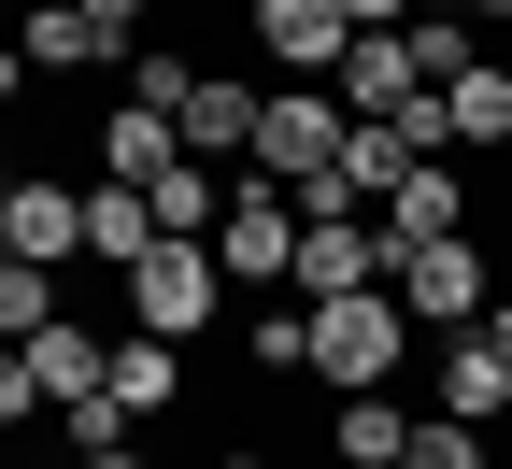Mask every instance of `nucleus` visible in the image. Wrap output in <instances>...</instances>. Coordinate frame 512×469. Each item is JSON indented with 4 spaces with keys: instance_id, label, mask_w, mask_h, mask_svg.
I'll list each match as a JSON object with an SVG mask.
<instances>
[{
    "instance_id": "nucleus-27",
    "label": "nucleus",
    "mask_w": 512,
    "mask_h": 469,
    "mask_svg": "<svg viewBox=\"0 0 512 469\" xmlns=\"http://www.w3.org/2000/svg\"><path fill=\"white\" fill-rule=\"evenodd\" d=\"M214 469H271V455H214Z\"/></svg>"
},
{
    "instance_id": "nucleus-7",
    "label": "nucleus",
    "mask_w": 512,
    "mask_h": 469,
    "mask_svg": "<svg viewBox=\"0 0 512 469\" xmlns=\"http://www.w3.org/2000/svg\"><path fill=\"white\" fill-rule=\"evenodd\" d=\"M114 57H143V43H114L86 0H43V15H29V43L0 57V86H29V72H114Z\"/></svg>"
},
{
    "instance_id": "nucleus-13",
    "label": "nucleus",
    "mask_w": 512,
    "mask_h": 469,
    "mask_svg": "<svg viewBox=\"0 0 512 469\" xmlns=\"http://www.w3.org/2000/svg\"><path fill=\"white\" fill-rule=\"evenodd\" d=\"M100 171L157 199V185L185 171V114H128V100H114V114H100Z\"/></svg>"
},
{
    "instance_id": "nucleus-10",
    "label": "nucleus",
    "mask_w": 512,
    "mask_h": 469,
    "mask_svg": "<svg viewBox=\"0 0 512 469\" xmlns=\"http://www.w3.org/2000/svg\"><path fill=\"white\" fill-rule=\"evenodd\" d=\"M0 242L15 256H86V185H43V171H15V199H0Z\"/></svg>"
},
{
    "instance_id": "nucleus-14",
    "label": "nucleus",
    "mask_w": 512,
    "mask_h": 469,
    "mask_svg": "<svg viewBox=\"0 0 512 469\" xmlns=\"http://www.w3.org/2000/svg\"><path fill=\"white\" fill-rule=\"evenodd\" d=\"M384 228H399V256H413V242H470V171H456V157H427L399 199H384Z\"/></svg>"
},
{
    "instance_id": "nucleus-17",
    "label": "nucleus",
    "mask_w": 512,
    "mask_h": 469,
    "mask_svg": "<svg viewBox=\"0 0 512 469\" xmlns=\"http://www.w3.org/2000/svg\"><path fill=\"white\" fill-rule=\"evenodd\" d=\"M114 398H128V413H171V398H185V342L128 327V342H114Z\"/></svg>"
},
{
    "instance_id": "nucleus-21",
    "label": "nucleus",
    "mask_w": 512,
    "mask_h": 469,
    "mask_svg": "<svg viewBox=\"0 0 512 469\" xmlns=\"http://www.w3.org/2000/svg\"><path fill=\"white\" fill-rule=\"evenodd\" d=\"M413 469H484V427H456V413H427V427H413Z\"/></svg>"
},
{
    "instance_id": "nucleus-20",
    "label": "nucleus",
    "mask_w": 512,
    "mask_h": 469,
    "mask_svg": "<svg viewBox=\"0 0 512 469\" xmlns=\"http://www.w3.org/2000/svg\"><path fill=\"white\" fill-rule=\"evenodd\" d=\"M0 327H15V342L57 327V271H43V256H0Z\"/></svg>"
},
{
    "instance_id": "nucleus-1",
    "label": "nucleus",
    "mask_w": 512,
    "mask_h": 469,
    "mask_svg": "<svg viewBox=\"0 0 512 469\" xmlns=\"http://www.w3.org/2000/svg\"><path fill=\"white\" fill-rule=\"evenodd\" d=\"M299 242H313V214H299V185H271V171H242V199H228V228H214V271H228L242 299H299Z\"/></svg>"
},
{
    "instance_id": "nucleus-19",
    "label": "nucleus",
    "mask_w": 512,
    "mask_h": 469,
    "mask_svg": "<svg viewBox=\"0 0 512 469\" xmlns=\"http://www.w3.org/2000/svg\"><path fill=\"white\" fill-rule=\"evenodd\" d=\"M185 100H200V57H171V43L128 57V114H185Z\"/></svg>"
},
{
    "instance_id": "nucleus-23",
    "label": "nucleus",
    "mask_w": 512,
    "mask_h": 469,
    "mask_svg": "<svg viewBox=\"0 0 512 469\" xmlns=\"http://www.w3.org/2000/svg\"><path fill=\"white\" fill-rule=\"evenodd\" d=\"M86 15H100L114 43H143V15H157V0H86Z\"/></svg>"
},
{
    "instance_id": "nucleus-6",
    "label": "nucleus",
    "mask_w": 512,
    "mask_h": 469,
    "mask_svg": "<svg viewBox=\"0 0 512 469\" xmlns=\"http://www.w3.org/2000/svg\"><path fill=\"white\" fill-rule=\"evenodd\" d=\"M399 313L413 327H484V242H413L399 256Z\"/></svg>"
},
{
    "instance_id": "nucleus-5",
    "label": "nucleus",
    "mask_w": 512,
    "mask_h": 469,
    "mask_svg": "<svg viewBox=\"0 0 512 469\" xmlns=\"http://www.w3.org/2000/svg\"><path fill=\"white\" fill-rule=\"evenodd\" d=\"M256 57H271L285 86H328L356 57V15H342V0H256Z\"/></svg>"
},
{
    "instance_id": "nucleus-18",
    "label": "nucleus",
    "mask_w": 512,
    "mask_h": 469,
    "mask_svg": "<svg viewBox=\"0 0 512 469\" xmlns=\"http://www.w3.org/2000/svg\"><path fill=\"white\" fill-rule=\"evenodd\" d=\"M242 370H313V299H256L242 313Z\"/></svg>"
},
{
    "instance_id": "nucleus-24",
    "label": "nucleus",
    "mask_w": 512,
    "mask_h": 469,
    "mask_svg": "<svg viewBox=\"0 0 512 469\" xmlns=\"http://www.w3.org/2000/svg\"><path fill=\"white\" fill-rule=\"evenodd\" d=\"M484 342H498V356H512V299H498V313H484Z\"/></svg>"
},
{
    "instance_id": "nucleus-15",
    "label": "nucleus",
    "mask_w": 512,
    "mask_h": 469,
    "mask_svg": "<svg viewBox=\"0 0 512 469\" xmlns=\"http://www.w3.org/2000/svg\"><path fill=\"white\" fill-rule=\"evenodd\" d=\"M157 242H171V228H157V199L100 171V185H86V256H114V271H143V256H157Z\"/></svg>"
},
{
    "instance_id": "nucleus-22",
    "label": "nucleus",
    "mask_w": 512,
    "mask_h": 469,
    "mask_svg": "<svg viewBox=\"0 0 512 469\" xmlns=\"http://www.w3.org/2000/svg\"><path fill=\"white\" fill-rule=\"evenodd\" d=\"M356 29H413V15H441V0H342Z\"/></svg>"
},
{
    "instance_id": "nucleus-25",
    "label": "nucleus",
    "mask_w": 512,
    "mask_h": 469,
    "mask_svg": "<svg viewBox=\"0 0 512 469\" xmlns=\"http://www.w3.org/2000/svg\"><path fill=\"white\" fill-rule=\"evenodd\" d=\"M72 469H143V455H72Z\"/></svg>"
},
{
    "instance_id": "nucleus-9",
    "label": "nucleus",
    "mask_w": 512,
    "mask_h": 469,
    "mask_svg": "<svg viewBox=\"0 0 512 469\" xmlns=\"http://www.w3.org/2000/svg\"><path fill=\"white\" fill-rule=\"evenodd\" d=\"M342 114H413L427 100V57H413V29H356V57H342Z\"/></svg>"
},
{
    "instance_id": "nucleus-16",
    "label": "nucleus",
    "mask_w": 512,
    "mask_h": 469,
    "mask_svg": "<svg viewBox=\"0 0 512 469\" xmlns=\"http://www.w3.org/2000/svg\"><path fill=\"white\" fill-rule=\"evenodd\" d=\"M328 455L342 469H413V413H399V398H342V413H328Z\"/></svg>"
},
{
    "instance_id": "nucleus-26",
    "label": "nucleus",
    "mask_w": 512,
    "mask_h": 469,
    "mask_svg": "<svg viewBox=\"0 0 512 469\" xmlns=\"http://www.w3.org/2000/svg\"><path fill=\"white\" fill-rule=\"evenodd\" d=\"M456 15H512V0H456Z\"/></svg>"
},
{
    "instance_id": "nucleus-11",
    "label": "nucleus",
    "mask_w": 512,
    "mask_h": 469,
    "mask_svg": "<svg viewBox=\"0 0 512 469\" xmlns=\"http://www.w3.org/2000/svg\"><path fill=\"white\" fill-rule=\"evenodd\" d=\"M427 370H441V413H456V427H498V413H512V356L484 342V327H441Z\"/></svg>"
},
{
    "instance_id": "nucleus-8",
    "label": "nucleus",
    "mask_w": 512,
    "mask_h": 469,
    "mask_svg": "<svg viewBox=\"0 0 512 469\" xmlns=\"http://www.w3.org/2000/svg\"><path fill=\"white\" fill-rule=\"evenodd\" d=\"M441 157H512V57H470L441 86Z\"/></svg>"
},
{
    "instance_id": "nucleus-12",
    "label": "nucleus",
    "mask_w": 512,
    "mask_h": 469,
    "mask_svg": "<svg viewBox=\"0 0 512 469\" xmlns=\"http://www.w3.org/2000/svg\"><path fill=\"white\" fill-rule=\"evenodd\" d=\"M256 114H271V86H242V72H200V100H185V157L242 171V157H256Z\"/></svg>"
},
{
    "instance_id": "nucleus-3",
    "label": "nucleus",
    "mask_w": 512,
    "mask_h": 469,
    "mask_svg": "<svg viewBox=\"0 0 512 469\" xmlns=\"http://www.w3.org/2000/svg\"><path fill=\"white\" fill-rule=\"evenodd\" d=\"M342 143H356L342 86H271V114H256V157H242V171H271V185H313V171H342Z\"/></svg>"
},
{
    "instance_id": "nucleus-4",
    "label": "nucleus",
    "mask_w": 512,
    "mask_h": 469,
    "mask_svg": "<svg viewBox=\"0 0 512 469\" xmlns=\"http://www.w3.org/2000/svg\"><path fill=\"white\" fill-rule=\"evenodd\" d=\"M214 313H228V271H214V242H157L143 271H128V327H157V342H200Z\"/></svg>"
},
{
    "instance_id": "nucleus-2",
    "label": "nucleus",
    "mask_w": 512,
    "mask_h": 469,
    "mask_svg": "<svg viewBox=\"0 0 512 469\" xmlns=\"http://www.w3.org/2000/svg\"><path fill=\"white\" fill-rule=\"evenodd\" d=\"M399 370H413V313H399V285H370V299H313V384L384 398Z\"/></svg>"
}]
</instances>
